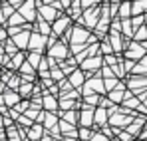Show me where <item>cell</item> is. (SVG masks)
<instances>
[{
    "instance_id": "1",
    "label": "cell",
    "mask_w": 147,
    "mask_h": 141,
    "mask_svg": "<svg viewBox=\"0 0 147 141\" xmlns=\"http://www.w3.org/2000/svg\"><path fill=\"white\" fill-rule=\"evenodd\" d=\"M44 12H46V18H50V20H52V18H54V16H56V14H54V10H52V8H44Z\"/></svg>"
}]
</instances>
